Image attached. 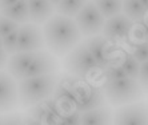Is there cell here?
Wrapping results in <instances>:
<instances>
[{
	"label": "cell",
	"mask_w": 148,
	"mask_h": 125,
	"mask_svg": "<svg viewBox=\"0 0 148 125\" xmlns=\"http://www.w3.org/2000/svg\"><path fill=\"white\" fill-rule=\"evenodd\" d=\"M28 11L29 21L40 25L55 15V5L51 0H28Z\"/></svg>",
	"instance_id": "obj_14"
},
{
	"label": "cell",
	"mask_w": 148,
	"mask_h": 125,
	"mask_svg": "<svg viewBox=\"0 0 148 125\" xmlns=\"http://www.w3.org/2000/svg\"><path fill=\"white\" fill-rule=\"evenodd\" d=\"M114 120V113L111 108L107 105H101L99 108H93L90 111L82 113L80 124L83 125H100V124H110Z\"/></svg>",
	"instance_id": "obj_15"
},
{
	"label": "cell",
	"mask_w": 148,
	"mask_h": 125,
	"mask_svg": "<svg viewBox=\"0 0 148 125\" xmlns=\"http://www.w3.org/2000/svg\"><path fill=\"white\" fill-rule=\"evenodd\" d=\"M0 47H3V37L0 36Z\"/></svg>",
	"instance_id": "obj_32"
},
{
	"label": "cell",
	"mask_w": 148,
	"mask_h": 125,
	"mask_svg": "<svg viewBox=\"0 0 148 125\" xmlns=\"http://www.w3.org/2000/svg\"><path fill=\"white\" fill-rule=\"evenodd\" d=\"M7 62H8V53L5 52V49L3 47H0V71L7 67Z\"/></svg>",
	"instance_id": "obj_28"
},
{
	"label": "cell",
	"mask_w": 148,
	"mask_h": 125,
	"mask_svg": "<svg viewBox=\"0 0 148 125\" xmlns=\"http://www.w3.org/2000/svg\"><path fill=\"white\" fill-rule=\"evenodd\" d=\"M140 1H141V4L148 10V0H140Z\"/></svg>",
	"instance_id": "obj_30"
},
{
	"label": "cell",
	"mask_w": 148,
	"mask_h": 125,
	"mask_svg": "<svg viewBox=\"0 0 148 125\" xmlns=\"http://www.w3.org/2000/svg\"><path fill=\"white\" fill-rule=\"evenodd\" d=\"M0 14L10 18L11 20L19 24H24L29 21V11H28V0H20L10 7L0 8Z\"/></svg>",
	"instance_id": "obj_16"
},
{
	"label": "cell",
	"mask_w": 148,
	"mask_h": 125,
	"mask_svg": "<svg viewBox=\"0 0 148 125\" xmlns=\"http://www.w3.org/2000/svg\"><path fill=\"white\" fill-rule=\"evenodd\" d=\"M45 47L55 56H66L82 41L80 32L75 19L58 14L52 15L43 25Z\"/></svg>",
	"instance_id": "obj_1"
},
{
	"label": "cell",
	"mask_w": 148,
	"mask_h": 125,
	"mask_svg": "<svg viewBox=\"0 0 148 125\" xmlns=\"http://www.w3.org/2000/svg\"><path fill=\"white\" fill-rule=\"evenodd\" d=\"M101 89L107 101L114 107H120L140 100L144 92L138 79L130 76L112 81H104Z\"/></svg>",
	"instance_id": "obj_3"
},
{
	"label": "cell",
	"mask_w": 148,
	"mask_h": 125,
	"mask_svg": "<svg viewBox=\"0 0 148 125\" xmlns=\"http://www.w3.org/2000/svg\"><path fill=\"white\" fill-rule=\"evenodd\" d=\"M59 68L58 60H56L55 55L49 51H38L35 59L29 64L27 71L24 72L23 79L27 77H35V76H41V75H48V73H55Z\"/></svg>",
	"instance_id": "obj_12"
},
{
	"label": "cell",
	"mask_w": 148,
	"mask_h": 125,
	"mask_svg": "<svg viewBox=\"0 0 148 125\" xmlns=\"http://www.w3.org/2000/svg\"><path fill=\"white\" fill-rule=\"evenodd\" d=\"M38 52H15L12 53L7 62V72L14 77L16 81L21 80L24 76V72L35 59Z\"/></svg>",
	"instance_id": "obj_13"
},
{
	"label": "cell",
	"mask_w": 148,
	"mask_h": 125,
	"mask_svg": "<svg viewBox=\"0 0 148 125\" xmlns=\"http://www.w3.org/2000/svg\"><path fill=\"white\" fill-rule=\"evenodd\" d=\"M75 94V108L80 113L93 109V108H99L101 105H106V103H107L103 89L96 87V85H91V84L76 83Z\"/></svg>",
	"instance_id": "obj_8"
},
{
	"label": "cell",
	"mask_w": 148,
	"mask_h": 125,
	"mask_svg": "<svg viewBox=\"0 0 148 125\" xmlns=\"http://www.w3.org/2000/svg\"><path fill=\"white\" fill-rule=\"evenodd\" d=\"M106 19L120 14L123 10V0H92Z\"/></svg>",
	"instance_id": "obj_19"
},
{
	"label": "cell",
	"mask_w": 148,
	"mask_h": 125,
	"mask_svg": "<svg viewBox=\"0 0 148 125\" xmlns=\"http://www.w3.org/2000/svg\"><path fill=\"white\" fill-rule=\"evenodd\" d=\"M121 12L127 15L134 23H140L147 18L148 10L141 4L140 0H123Z\"/></svg>",
	"instance_id": "obj_17"
},
{
	"label": "cell",
	"mask_w": 148,
	"mask_h": 125,
	"mask_svg": "<svg viewBox=\"0 0 148 125\" xmlns=\"http://www.w3.org/2000/svg\"><path fill=\"white\" fill-rule=\"evenodd\" d=\"M19 27H20L19 23L11 20L10 18H7V16H4V15L0 14V36H1V37L8 35V33H11V32L15 31V29H17Z\"/></svg>",
	"instance_id": "obj_25"
},
{
	"label": "cell",
	"mask_w": 148,
	"mask_h": 125,
	"mask_svg": "<svg viewBox=\"0 0 148 125\" xmlns=\"http://www.w3.org/2000/svg\"><path fill=\"white\" fill-rule=\"evenodd\" d=\"M45 39L39 24L28 21L17 29V52H38L44 49Z\"/></svg>",
	"instance_id": "obj_7"
},
{
	"label": "cell",
	"mask_w": 148,
	"mask_h": 125,
	"mask_svg": "<svg viewBox=\"0 0 148 125\" xmlns=\"http://www.w3.org/2000/svg\"><path fill=\"white\" fill-rule=\"evenodd\" d=\"M19 29V28H17ZM17 29L12 31L11 33L3 36V48L8 55L17 52Z\"/></svg>",
	"instance_id": "obj_23"
},
{
	"label": "cell",
	"mask_w": 148,
	"mask_h": 125,
	"mask_svg": "<svg viewBox=\"0 0 148 125\" xmlns=\"http://www.w3.org/2000/svg\"><path fill=\"white\" fill-rule=\"evenodd\" d=\"M87 1L88 0H60V3L56 5V11L58 14L75 18L79 14V11L86 5Z\"/></svg>",
	"instance_id": "obj_20"
},
{
	"label": "cell",
	"mask_w": 148,
	"mask_h": 125,
	"mask_svg": "<svg viewBox=\"0 0 148 125\" xmlns=\"http://www.w3.org/2000/svg\"><path fill=\"white\" fill-rule=\"evenodd\" d=\"M84 43H86L87 48L90 49V52H91V55L93 56V59L96 60L100 69L115 61L114 45H112V43L108 41L101 33L87 37Z\"/></svg>",
	"instance_id": "obj_11"
},
{
	"label": "cell",
	"mask_w": 148,
	"mask_h": 125,
	"mask_svg": "<svg viewBox=\"0 0 148 125\" xmlns=\"http://www.w3.org/2000/svg\"><path fill=\"white\" fill-rule=\"evenodd\" d=\"M119 65L124 69V72L127 73V76L138 79L139 77V71H140V62L136 60L132 52L130 51H124L120 53V60H119Z\"/></svg>",
	"instance_id": "obj_18"
},
{
	"label": "cell",
	"mask_w": 148,
	"mask_h": 125,
	"mask_svg": "<svg viewBox=\"0 0 148 125\" xmlns=\"http://www.w3.org/2000/svg\"><path fill=\"white\" fill-rule=\"evenodd\" d=\"M20 105L17 81L8 72L0 71V113L15 111Z\"/></svg>",
	"instance_id": "obj_10"
},
{
	"label": "cell",
	"mask_w": 148,
	"mask_h": 125,
	"mask_svg": "<svg viewBox=\"0 0 148 125\" xmlns=\"http://www.w3.org/2000/svg\"><path fill=\"white\" fill-rule=\"evenodd\" d=\"M131 37L135 39V40L148 41V18H145L143 21L138 23V25H135Z\"/></svg>",
	"instance_id": "obj_24"
},
{
	"label": "cell",
	"mask_w": 148,
	"mask_h": 125,
	"mask_svg": "<svg viewBox=\"0 0 148 125\" xmlns=\"http://www.w3.org/2000/svg\"><path fill=\"white\" fill-rule=\"evenodd\" d=\"M20 0H0V8H5V7H10L12 4L17 3Z\"/></svg>",
	"instance_id": "obj_29"
},
{
	"label": "cell",
	"mask_w": 148,
	"mask_h": 125,
	"mask_svg": "<svg viewBox=\"0 0 148 125\" xmlns=\"http://www.w3.org/2000/svg\"><path fill=\"white\" fill-rule=\"evenodd\" d=\"M128 45L131 48L132 55L136 57V60L139 62H143L148 60V41L135 40V39L131 37L128 40Z\"/></svg>",
	"instance_id": "obj_21"
},
{
	"label": "cell",
	"mask_w": 148,
	"mask_h": 125,
	"mask_svg": "<svg viewBox=\"0 0 148 125\" xmlns=\"http://www.w3.org/2000/svg\"><path fill=\"white\" fill-rule=\"evenodd\" d=\"M64 68L69 75L82 80L88 79L96 69H100L84 41L79 43L71 52L66 55Z\"/></svg>",
	"instance_id": "obj_4"
},
{
	"label": "cell",
	"mask_w": 148,
	"mask_h": 125,
	"mask_svg": "<svg viewBox=\"0 0 148 125\" xmlns=\"http://www.w3.org/2000/svg\"><path fill=\"white\" fill-rule=\"evenodd\" d=\"M103 71V77L106 81H112V80H117V79H123L127 76V73L124 72V69L119 65V62L114 61L108 64L107 67L101 68Z\"/></svg>",
	"instance_id": "obj_22"
},
{
	"label": "cell",
	"mask_w": 148,
	"mask_h": 125,
	"mask_svg": "<svg viewBox=\"0 0 148 125\" xmlns=\"http://www.w3.org/2000/svg\"><path fill=\"white\" fill-rule=\"evenodd\" d=\"M51 1H52V4H53L55 7H56V5H58L59 3H60V0H51Z\"/></svg>",
	"instance_id": "obj_31"
},
{
	"label": "cell",
	"mask_w": 148,
	"mask_h": 125,
	"mask_svg": "<svg viewBox=\"0 0 148 125\" xmlns=\"http://www.w3.org/2000/svg\"><path fill=\"white\" fill-rule=\"evenodd\" d=\"M58 83L59 77L56 72L19 80L17 81V90H19L20 105L23 108H29L41 101L48 100L49 96L55 92Z\"/></svg>",
	"instance_id": "obj_2"
},
{
	"label": "cell",
	"mask_w": 148,
	"mask_h": 125,
	"mask_svg": "<svg viewBox=\"0 0 148 125\" xmlns=\"http://www.w3.org/2000/svg\"><path fill=\"white\" fill-rule=\"evenodd\" d=\"M134 27H135L134 21L128 18L127 15L120 12V14L115 15V16L106 19V24H104L101 35L112 44L128 41L131 39Z\"/></svg>",
	"instance_id": "obj_6"
},
{
	"label": "cell",
	"mask_w": 148,
	"mask_h": 125,
	"mask_svg": "<svg viewBox=\"0 0 148 125\" xmlns=\"http://www.w3.org/2000/svg\"><path fill=\"white\" fill-rule=\"evenodd\" d=\"M80 120H82V113L77 111H71V112H68V113H63V115L60 116L59 124L76 125V124H80Z\"/></svg>",
	"instance_id": "obj_26"
},
{
	"label": "cell",
	"mask_w": 148,
	"mask_h": 125,
	"mask_svg": "<svg viewBox=\"0 0 148 125\" xmlns=\"http://www.w3.org/2000/svg\"><path fill=\"white\" fill-rule=\"evenodd\" d=\"M73 19H75V23L79 27L82 35L86 37L101 33L104 24H106V18L92 0H88L86 5L79 11V14Z\"/></svg>",
	"instance_id": "obj_5"
},
{
	"label": "cell",
	"mask_w": 148,
	"mask_h": 125,
	"mask_svg": "<svg viewBox=\"0 0 148 125\" xmlns=\"http://www.w3.org/2000/svg\"><path fill=\"white\" fill-rule=\"evenodd\" d=\"M148 121V105L145 103H130L120 105L114 113V122L120 125H141Z\"/></svg>",
	"instance_id": "obj_9"
},
{
	"label": "cell",
	"mask_w": 148,
	"mask_h": 125,
	"mask_svg": "<svg viewBox=\"0 0 148 125\" xmlns=\"http://www.w3.org/2000/svg\"><path fill=\"white\" fill-rule=\"evenodd\" d=\"M138 81L140 83L144 92H148V60L140 62V71H139Z\"/></svg>",
	"instance_id": "obj_27"
}]
</instances>
